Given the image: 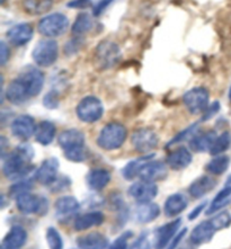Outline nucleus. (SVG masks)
Returning a JSON list of instances; mask_svg holds the SVG:
<instances>
[{
    "instance_id": "nucleus-56",
    "label": "nucleus",
    "mask_w": 231,
    "mask_h": 249,
    "mask_svg": "<svg viewBox=\"0 0 231 249\" xmlns=\"http://www.w3.org/2000/svg\"><path fill=\"white\" fill-rule=\"evenodd\" d=\"M0 249H7V248H3V247H1V248H0Z\"/></svg>"
},
{
    "instance_id": "nucleus-17",
    "label": "nucleus",
    "mask_w": 231,
    "mask_h": 249,
    "mask_svg": "<svg viewBox=\"0 0 231 249\" xmlns=\"http://www.w3.org/2000/svg\"><path fill=\"white\" fill-rule=\"evenodd\" d=\"M6 97L13 104L19 105L26 102L27 99H30L31 95L28 92L26 85L18 77L9 84V86L6 90Z\"/></svg>"
},
{
    "instance_id": "nucleus-37",
    "label": "nucleus",
    "mask_w": 231,
    "mask_h": 249,
    "mask_svg": "<svg viewBox=\"0 0 231 249\" xmlns=\"http://www.w3.org/2000/svg\"><path fill=\"white\" fill-rule=\"evenodd\" d=\"M209 221L211 222L215 231L226 229V228H228L231 225V213L228 211L220 212L213 216L212 219H210Z\"/></svg>"
},
{
    "instance_id": "nucleus-7",
    "label": "nucleus",
    "mask_w": 231,
    "mask_h": 249,
    "mask_svg": "<svg viewBox=\"0 0 231 249\" xmlns=\"http://www.w3.org/2000/svg\"><path fill=\"white\" fill-rule=\"evenodd\" d=\"M210 94L208 89L203 87H196L188 90L184 95V104L192 114H201L207 111L209 107Z\"/></svg>"
},
{
    "instance_id": "nucleus-20",
    "label": "nucleus",
    "mask_w": 231,
    "mask_h": 249,
    "mask_svg": "<svg viewBox=\"0 0 231 249\" xmlns=\"http://www.w3.org/2000/svg\"><path fill=\"white\" fill-rule=\"evenodd\" d=\"M80 249H108V239L99 232H90L77 239Z\"/></svg>"
},
{
    "instance_id": "nucleus-9",
    "label": "nucleus",
    "mask_w": 231,
    "mask_h": 249,
    "mask_svg": "<svg viewBox=\"0 0 231 249\" xmlns=\"http://www.w3.org/2000/svg\"><path fill=\"white\" fill-rule=\"evenodd\" d=\"M17 209L24 214H33V213H42L46 212L48 209V202L44 198H41L31 193H25L19 195L16 198Z\"/></svg>"
},
{
    "instance_id": "nucleus-31",
    "label": "nucleus",
    "mask_w": 231,
    "mask_h": 249,
    "mask_svg": "<svg viewBox=\"0 0 231 249\" xmlns=\"http://www.w3.org/2000/svg\"><path fill=\"white\" fill-rule=\"evenodd\" d=\"M55 126L50 121H42L36 127L35 140L42 145H49L55 136Z\"/></svg>"
},
{
    "instance_id": "nucleus-15",
    "label": "nucleus",
    "mask_w": 231,
    "mask_h": 249,
    "mask_svg": "<svg viewBox=\"0 0 231 249\" xmlns=\"http://www.w3.org/2000/svg\"><path fill=\"white\" fill-rule=\"evenodd\" d=\"M34 34L33 27L27 23L15 25L7 32V38L15 46H23L32 40Z\"/></svg>"
},
{
    "instance_id": "nucleus-32",
    "label": "nucleus",
    "mask_w": 231,
    "mask_h": 249,
    "mask_svg": "<svg viewBox=\"0 0 231 249\" xmlns=\"http://www.w3.org/2000/svg\"><path fill=\"white\" fill-rule=\"evenodd\" d=\"M54 0H23L24 10L30 15H42L51 9Z\"/></svg>"
},
{
    "instance_id": "nucleus-19",
    "label": "nucleus",
    "mask_w": 231,
    "mask_h": 249,
    "mask_svg": "<svg viewBox=\"0 0 231 249\" xmlns=\"http://www.w3.org/2000/svg\"><path fill=\"white\" fill-rule=\"evenodd\" d=\"M27 240V232L23 227L14 226L3 238L1 247L7 249H20Z\"/></svg>"
},
{
    "instance_id": "nucleus-28",
    "label": "nucleus",
    "mask_w": 231,
    "mask_h": 249,
    "mask_svg": "<svg viewBox=\"0 0 231 249\" xmlns=\"http://www.w3.org/2000/svg\"><path fill=\"white\" fill-rule=\"evenodd\" d=\"M160 214V208L158 204L147 202V203H140L137 208L136 215L139 222L148 223L156 220Z\"/></svg>"
},
{
    "instance_id": "nucleus-26",
    "label": "nucleus",
    "mask_w": 231,
    "mask_h": 249,
    "mask_svg": "<svg viewBox=\"0 0 231 249\" xmlns=\"http://www.w3.org/2000/svg\"><path fill=\"white\" fill-rule=\"evenodd\" d=\"M187 208V198L183 194H173L165 202V214L167 216H176Z\"/></svg>"
},
{
    "instance_id": "nucleus-30",
    "label": "nucleus",
    "mask_w": 231,
    "mask_h": 249,
    "mask_svg": "<svg viewBox=\"0 0 231 249\" xmlns=\"http://www.w3.org/2000/svg\"><path fill=\"white\" fill-rule=\"evenodd\" d=\"M154 157H155L154 154H148V155H144L143 157L134 159L129 163H126L125 167H124L122 170L124 178L131 180L136 178V177H139V174H140L142 167H143L148 161H150V160L154 159Z\"/></svg>"
},
{
    "instance_id": "nucleus-35",
    "label": "nucleus",
    "mask_w": 231,
    "mask_h": 249,
    "mask_svg": "<svg viewBox=\"0 0 231 249\" xmlns=\"http://www.w3.org/2000/svg\"><path fill=\"white\" fill-rule=\"evenodd\" d=\"M230 158L228 156H215L207 165V170L212 175H221L229 168Z\"/></svg>"
},
{
    "instance_id": "nucleus-10",
    "label": "nucleus",
    "mask_w": 231,
    "mask_h": 249,
    "mask_svg": "<svg viewBox=\"0 0 231 249\" xmlns=\"http://www.w3.org/2000/svg\"><path fill=\"white\" fill-rule=\"evenodd\" d=\"M19 78L26 85L31 97L37 96L42 91L44 85V74L40 69L34 68V67H27L19 74Z\"/></svg>"
},
{
    "instance_id": "nucleus-51",
    "label": "nucleus",
    "mask_w": 231,
    "mask_h": 249,
    "mask_svg": "<svg viewBox=\"0 0 231 249\" xmlns=\"http://www.w3.org/2000/svg\"><path fill=\"white\" fill-rule=\"evenodd\" d=\"M205 205H207V202H203V203H202V204L197 205L196 208H195L193 211L191 212V214L188 215V219H190V220H195V219H196L197 216L201 214V212L203 211V209L205 208Z\"/></svg>"
},
{
    "instance_id": "nucleus-12",
    "label": "nucleus",
    "mask_w": 231,
    "mask_h": 249,
    "mask_svg": "<svg viewBox=\"0 0 231 249\" xmlns=\"http://www.w3.org/2000/svg\"><path fill=\"white\" fill-rule=\"evenodd\" d=\"M37 125L35 124V121L30 115H20L16 117L12 122L10 129L14 137L20 139V140H28L31 137H33L36 132Z\"/></svg>"
},
{
    "instance_id": "nucleus-38",
    "label": "nucleus",
    "mask_w": 231,
    "mask_h": 249,
    "mask_svg": "<svg viewBox=\"0 0 231 249\" xmlns=\"http://www.w3.org/2000/svg\"><path fill=\"white\" fill-rule=\"evenodd\" d=\"M46 241H48L50 249H63L62 237L55 228H48V230H46Z\"/></svg>"
},
{
    "instance_id": "nucleus-47",
    "label": "nucleus",
    "mask_w": 231,
    "mask_h": 249,
    "mask_svg": "<svg viewBox=\"0 0 231 249\" xmlns=\"http://www.w3.org/2000/svg\"><path fill=\"white\" fill-rule=\"evenodd\" d=\"M219 111H220L219 102H214L211 106H209V107L207 108V111H205L203 117H202V121H208L210 119H212V117L214 116Z\"/></svg>"
},
{
    "instance_id": "nucleus-39",
    "label": "nucleus",
    "mask_w": 231,
    "mask_h": 249,
    "mask_svg": "<svg viewBox=\"0 0 231 249\" xmlns=\"http://www.w3.org/2000/svg\"><path fill=\"white\" fill-rule=\"evenodd\" d=\"M33 187V184H32L31 179H24V180H18L15 185H13L12 187L9 188V196L17 198L19 195L30 193V191Z\"/></svg>"
},
{
    "instance_id": "nucleus-24",
    "label": "nucleus",
    "mask_w": 231,
    "mask_h": 249,
    "mask_svg": "<svg viewBox=\"0 0 231 249\" xmlns=\"http://www.w3.org/2000/svg\"><path fill=\"white\" fill-rule=\"evenodd\" d=\"M105 216L102 212H88L84 213L74 220V229L77 231H85L92 227L101 226L104 222Z\"/></svg>"
},
{
    "instance_id": "nucleus-55",
    "label": "nucleus",
    "mask_w": 231,
    "mask_h": 249,
    "mask_svg": "<svg viewBox=\"0 0 231 249\" xmlns=\"http://www.w3.org/2000/svg\"><path fill=\"white\" fill-rule=\"evenodd\" d=\"M228 183H229V184H231V176L229 177V180H228Z\"/></svg>"
},
{
    "instance_id": "nucleus-8",
    "label": "nucleus",
    "mask_w": 231,
    "mask_h": 249,
    "mask_svg": "<svg viewBox=\"0 0 231 249\" xmlns=\"http://www.w3.org/2000/svg\"><path fill=\"white\" fill-rule=\"evenodd\" d=\"M131 142H132V145L136 148V150L148 155L150 154V151L157 148L159 139L154 130L143 127V129L134 131L132 138H131Z\"/></svg>"
},
{
    "instance_id": "nucleus-53",
    "label": "nucleus",
    "mask_w": 231,
    "mask_h": 249,
    "mask_svg": "<svg viewBox=\"0 0 231 249\" xmlns=\"http://www.w3.org/2000/svg\"><path fill=\"white\" fill-rule=\"evenodd\" d=\"M5 2H6V0H0V3H1V5H3Z\"/></svg>"
},
{
    "instance_id": "nucleus-34",
    "label": "nucleus",
    "mask_w": 231,
    "mask_h": 249,
    "mask_svg": "<svg viewBox=\"0 0 231 249\" xmlns=\"http://www.w3.org/2000/svg\"><path fill=\"white\" fill-rule=\"evenodd\" d=\"M230 198H231V186H227L225 188H222V190L216 194L215 198L213 200L211 205H210L209 209L207 210L208 214H213V213L219 211L220 209L229 203Z\"/></svg>"
},
{
    "instance_id": "nucleus-22",
    "label": "nucleus",
    "mask_w": 231,
    "mask_h": 249,
    "mask_svg": "<svg viewBox=\"0 0 231 249\" xmlns=\"http://www.w3.org/2000/svg\"><path fill=\"white\" fill-rule=\"evenodd\" d=\"M215 229L213 228L210 221H204L200 223V225L196 226L191 232L190 239L191 243L193 245H196V246H200V245L208 244L209 241L214 236Z\"/></svg>"
},
{
    "instance_id": "nucleus-45",
    "label": "nucleus",
    "mask_w": 231,
    "mask_h": 249,
    "mask_svg": "<svg viewBox=\"0 0 231 249\" xmlns=\"http://www.w3.org/2000/svg\"><path fill=\"white\" fill-rule=\"evenodd\" d=\"M150 241H149L147 234H141L130 249H150Z\"/></svg>"
},
{
    "instance_id": "nucleus-11",
    "label": "nucleus",
    "mask_w": 231,
    "mask_h": 249,
    "mask_svg": "<svg viewBox=\"0 0 231 249\" xmlns=\"http://www.w3.org/2000/svg\"><path fill=\"white\" fill-rule=\"evenodd\" d=\"M158 193V187L154 181L148 180H140L134 183L130 187L129 194L132 196L134 200L139 203H147L150 202L152 198L156 197Z\"/></svg>"
},
{
    "instance_id": "nucleus-21",
    "label": "nucleus",
    "mask_w": 231,
    "mask_h": 249,
    "mask_svg": "<svg viewBox=\"0 0 231 249\" xmlns=\"http://www.w3.org/2000/svg\"><path fill=\"white\" fill-rule=\"evenodd\" d=\"M192 154L187 148L179 147L176 150L170 152L167 157V165L174 170H182L192 162Z\"/></svg>"
},
{
    "instance_id": "nucleus-2",
    "label": "nucleus",
    "mask_w": 231,
    "mask_h": 249,
    "mask_svg": "<svg viewBox=\"0 0 231 249\" xmlns=\"http://www.w3.org/2000/svg\"><path fill=\"white\" fill-rule=\"evenodd\" d=\"M127 130L120 123H109L103 127L97 138V144L104 150H116L125 141Z\"/></svg>"
},
{
    "instance_id": "nucleus-29",
    "label": "nucleus",
    "mask_w": 231,
    "mask_h": 249,
    "mask_svg": "<svg viewBox=\"0 0 231 249\" xmlns=\"http://www.w3.org/2000/svg\"><path fill=\"white\" fill-rule=\"evenodd\" d=\"M111 180V173L106 169H92L87 175V184L91 190L101 191Z\"/></svg>"
},
{
    "instance_id": "nucleus-42",
    "label": "nucleus",
    "mask_w": 231,
    "mask_h": 249,
    "mask_svg": "<svg viewBox=\"0 0 231 249\" xmlns=\"http://www.w3.org/2000/svg\"><path fill=\"white\" fill-rule=\"evenodd\" d=\"M133 237L132 231H126L116 238L113 243L109 245L108 249H129V240Z\"/></svg>"
},
{
    "instance_id": "nucleus-5",
    "label": "nucleus",
    "mask_w": 231,
    "mask_h": 249,
    "mask_svg": "<svg viewBox=\"0 0 231 249\" xmlns=\"http://www.w3.org/2000/svg\"><path fill=\"white\" fill-rule=\"evenodd\" d=\"M104 107L101 99L95 96H87L81 99L77 106V115L80 121L86 123H94L102 119Z\"/></svg>"
},
{
    "instance_id": "nucleus-49",
    "label": "nucleus",
    "mask_w": 231,
    "mask_h": 249,
    "mask_svg": "<svg viewBox=\"0 0 231 249\" xmlns=\"http://www.w3.org/2000/svg\"><path fill=\"white\" fill-rule=\"evenodd\" d=\"M90 6H91L90 0H71V1L68 2L69 8L80 9V8H87V7H90Z\"/></svg>"
},
{
    "instance_id": "nucleus-36",
    "label": "nucleus",
    "mask_w": 231,
    "mask_h": 249,
    "mask_svg": "<svg viewBox=\"0 0 231 249\" xmlns=\"http://www.w3.org/2000/svg\"><path fill=\"white\" fill-rule=\"evenodd\" d=\"M230 143H231V138L228 132L220 134L219 137H216L214 142H213L212 147L210 149V154L212 156H220L225 151L228 150L230 147Z\"/></svg>"
},
{
    "instance_id": "nucleus-25",
    "label": "nucleus",
    "mask_w": 231,
    "mask_h": 249,
    "mask_svg": "<svg viewBox=\"0 0 231 249\" xmlns=\"http://www.w3.org/2000/svg\"><path fill=\"white\" fill-rule=\"evenodd\" d=\"M216 185V181L210 176H201L197 179H195L193 183L190 185L188 192L191 196L195 198H200L211 192Z\"/></svg>"
},
{
    "instance_id": "nucleus-52",
    "label": "nucleus",
    "mask_w": 231,
    "mask_h": 249,
    "mask_svg": "<svg viewBox=\"0 0 231 249\" xmlns=\"http://www.w3.org/2000/svg\"><path fill=\"white\" fill-rule=\"evenodd\" d=\"M0 145H1V157L5 158L7 147V139L5 137H1V139H0Z\"/></svg>"
},
{
    "instance_id": "nucleus-13",
    "label": "nucleus",
    "mask_w": 231,
    "mask_h": 249,
    "mask_svg": "<svg viewBox=\"0 0 231 249\" xmlns=\"http://www.w3.org/2000/svg\"><path fill=\"white\" fill-rule=\"evenodd\" d=\"M182 219H176L158 228L155 236V249H166L178 231Z\"/></svg>"
},
{
    "instance_id": "nucleus-6",
    "label": "nucleus",
    "mask_w": 231,
    "mask_h": 249,
    "mask_svg": "<svg viewBox=\"0 0 231 249\" xmlns=\"http://www.w3.org/2000/svg\"><path fill=\"white\" fill-rule=\"evenodd\" d=\"M121 59V50L119 45L111 41H103L95 51V60L103 69L112 68Z\"/></svg>"
},
{
    "instance_id": "nucleus-50",
    "label": "nucleus",
    "mask_w": 231,
    "mask_h": 249,
    "mask_svg": "<svg viewBox=\"0 0 231 249\" xmlns=\"http://www.w3.org/2000/svg\"><path fill=\"white\" fill-rule=\"evenodd\" d=\"M8 60H9V48L7 46L5 42H1V45H0V62H1V66H5Z\"/></svg>"
},
{
    "instance_id": "nucleus-41",
    "label": "nucleus",
    "mask_w": 231,
    "mask_h": 249,
    "mask_svg": "<svg viewBox=\"0 0 231 249\" xmlns=\"http://www.w3.org/2000/svg\"><path fill=\"white\" fill-rule=\"evenodd\" d=\"M196 129H197V124H193V125L187 127V129H185L184 131H182V132H179L178 134H177V136L174 138L173 140H170L166 147L169 148V147H172V145L180 143V142H183L184 140H187V139H190V138L192 139L195 136Z\"/></svg>"
},
{
    "instance_id": "nucleus-27",
    "label": "nucleus",
    "mask_w": 231,
    "mask_h": 249,
    "mask_svg": "<svg viewBox=\"0 0 231 249\" xmlns=\"http://www.w3.org/2000/svg\"><path fill=\"white\" fill-rule=\"evenodd\" d=\"M216 139V134L214 131H209L207 133L195 134V136L191 139L190 147L193 151L196 152H204L210 151L213 142Z\"/></svg>"
},
{
    "instance_id": "nucleus-18",
    "label": "nucleus",
    "mask_w": 231,
    "mask_h": 249,
    "mask_svg": "<svg viewBox=\"0 0 231 249\" xmlns=\"http://www.w3.org/2000/svg\"><path fill=\"white\" fill-rule=\"evenodd\" d=\"M79 208V202L73 196L60 197L54 205L55 214L60 220H66L70 218L71 215L76 214Z\"/></svg>"
},
{
    "instance_id": "nucleus-44",
    "label": "nucleus",
    "mask_w": 231,
    "mask_h": 249,
    "mask_svg": "<svg viewBox=\"0 0 231 249\" xmlns=\"http://www.w3.org/2000/svg\"><path fill=\"white\" fill-rule=\"evenodd\" d=\"M81 45H83V40H81L80 37H74V38H72V40H70L68 43H67L65 51L68 55L74 54V53H77L78 51H79Z\"/></svg>"
},
{
    "instance_id": "nucleus-14",
    "label": "nucleus",
    "mask_w": 231,
    "mask_h": 249,
    "mask_svg": "<svg viewBox=\"0 0 231 249\" xmlns=\"http://www.w3.org/2000/svg\"><path fill=\"white\" fill-rule=\"evenodd\" d=\"M59 172V160L56 158H49L44 160L36 172V178L41 184L52 185L56 181Z\"/></svg>"
},
{
    "instance_id": "nucleus-48",
    "label": "nucleus",
    "mask_w": 231,
    "mask_h": 249,
    "mask_svg": "<svg viewBox=\"0 0 231 249\" xmlns=\"http://www.w3.org/2000/svg\"><path fill=\"white\" fill-rule=\"evenodd\" d=\"M186 232H187V229H186V228H184V229L180 231V232L176 233V236L173 238L172 241H170L169 245H168V246H167L166 249H175L177 246H178V244L180 243V241L183 240V238L185 237V234H186Z\"/></svg>"
},
{
    "instance_id": "nucleus-3",
    "label": "nucleus",
    "mask_w": 231,
    "mask_h": 249,
    "mask_svg": "<svg viewBox=\"0 0 231 249\" xmlns=\"http://www.w3.org/2000/svg\"><path fill=\"white\" fill-rule=\"evenodd\" d=\"M69 27V19L61 13H54L43 17L38 23V32L46 37H58Z\"/></svg>"
},
{
    "instance_id": "nucleus-16",
    "label": "nucleus",
    "mask_w": 231,
    "mask_h": 249,
    "mask_svg": "<svg viewBox=\"0 0 231 249\" xmlns=\"http://www.w3.org/2000/svg\"><path fill=\"white\" fill-rule=\"evenodd\" d=\"M167 173H168V170H167L166 163H163L162 161H154V159H152L142 167L139 177L142 180L154 181L155 183L156 180L166 178Z\"/></svg>"
},
{
    "instance_id": "nucleus-1",
    "label": "nucleus",
    "mask_w": 231,
    "mask_h": 249,
    "mask_svg": "<svg viewBox=\"0 0 231 249\" xmlns=\"http://www.w3.org/2000/svg\"><path fill=\"white\" fill-rule=\"evenodd\" d=\"M34 157V149L31 144H19L15 150L7 155L3 161L2 172L8 179L24 180L36 177V168L31 165Z\"/></svg>"
},
{
    "instance_id": "nucleus-46",
    "label": "nucleus",
    "mask_w": 231,
    "mask_h": 249,
    "mask_svg": "<svg viewBox=\"0 0 231 249\" xmlns=\"http://www.w3.org/2000/svg\"><path fill=\"white\" fill-rule=\"evenodd\" d=\"M113 2V0H99L97 5L92 8V15L99 16L104 13V10Z\"/></svg>"
},
{
    "instance_id": "nucleus-23",
    "label": "nucleus",
    "mask_w": 231,
    "mask_h": 249,
    "mask_svg": "<svg viewBox=\"0 0 231 249\" xmlns=\"http://www.w3.org/2000/svg\"><path fill=\"white\" fill-rule=\"evenodd\" d=\"M58 142L63 150H68V149L80 147L85 145V137L81 131L77 129H69L63 131L58 138Z\"/></svg>"
},
{
    "instance_id": "nucleus-54",
    "label": "nucleus",
    "mask_w": 231,
    "mask_h": 249,
    "mask_svg": "<svg viewBox=\"0 0 231 249\" xmlns=\"http://www.w3.org/2000/svg\"><path fill=\"white\" fill-rule=\"evenodd\" d=\"M229 99H230V102H231V88H230V91H229Z\"/></svg>"
},
{
    "instance_id": "nucleus-4",
    "label": "nucleus",
    "mask_w": 231,
    "mask_h": 249,
    "mask_svg": "<svg viewBox=\"0 0 231 249\" xmlns=\"http://www.w3.org/2000/svg\"><path fill=\"white\" fill-rule=\"evenodd\" d=\"M33 60L40 67H51L59 55V46L54 40H42L33 50Z\"/></svg>"
},
{
    "instance_id": "nucleus-40",
    "label": "nucleus",
    "mask_w": 231,
    "mask_h": 249,
    "mask_svg": "<svg viewBox=\"0 0 231 249\" xmlns=\"http://www.w3.org/2000/svg\"><path fill=\"white\" fill-rule=\"evenodd\" d=\"M66 158L73 162H83L87 159V150L85 145H80V147H74L65 150Z\"/></svg>"
},
{
    "instance_id": "nucleus-33",
    "label": "nucleus",
    "mask_w": 231,
    "mask_h": 249,
    "mask_svg": "<svg viewBox=\"0 0 231 249\" xmlns=\"http://www.w3.org/2000/svg\"><path fill=\"white\" fill-rule=\"evenodd\" d=\"M92 25H94L92 16L87 13H83L78 15L71 30H72V33L74 35H83L91 30Z\"/></svg>"
},
{
    "instance_id": "nucleus-43",
    "label": "nucleus",
    "mask_w": 231,
    "mask_h": 249,
    "mask_svg": "<svg viewBox=\"0 0 231 249\" xmlns=\"http://www.w3.org/2000/svg\"><path fill=\"white\" fill-rule=\"evenodd\" d=\"M43 104L45 107H48L50 109L56 108L59 106V94L55 90L49 91L48 94L44 96L43 99Z\"/></svg>"
}]
</instances>
